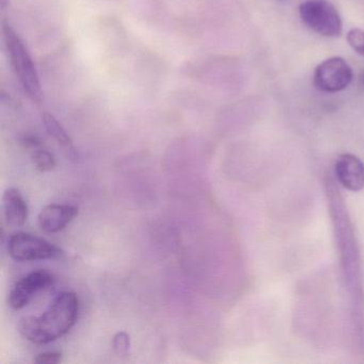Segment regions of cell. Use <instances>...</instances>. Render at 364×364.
<instances>
[{"instance_id": "6da1fadb", "label": "cell", "mask_w": 364, "mask_h": 364, "mask_svg": "<svg viewBox=\"0 0 364 364\" xmlns=\"http://www.w3.org/2000/svg\"><path fill=\"white\" fill-rule=\"evenodd\" d=\"M80 313V299L72 291L59 294L50 308L39 316L21 319L18 329L26 340L48 344L65 336L75 325Z\"/></svg>"}, {"instance_id": "30bf717a", "label": "cell", "mask_w": 364, "mask_h": 364, "mask_svg": "<svg viewBox=\"0 0 364 364\" xmlns=\"http://www.w3.org/2000/svg\"><path fill=\"white\" fill-rule=\"evenodd\" d=\"M43 123L46 131L60 146L61 150L65 153V157L72 161H77L78 153L75 146H74L73 140L71 139L69 134L63 129L59 121L53 114H44Z\"/></svg>"}, {"instance_id": "52a82bcc", "label": "cell", "mask_w": 364, "mask_h": 364, "mask_svg": "<svg viewBox=\"0 0 364 364\" xmlns=\"http://www.w3.org/2000/svg\"><path fill=\"white\" fill-rule=\"evenodd\" d=\"M334 168L336 178L344 188L350 191L364 188V164L359 157L350 153L338 155Z\"/></svg>"}, {"instance_id": "4fadbf2b", "label": "cell", "mask_w": 364, "mask_h": 364, "mask_svg": "<svg viewBox=\"0 0 364 364\" xmlns=\"http://www.w3.org/2000/svg\"><path fill=\"white\" fill-rule=\"evenodd\" d=\"M112 347L118 355H129V349H131L129 334L125 331H120L114 334V338H112Z\"/></svg>"}, {"instance_id": "ba28073f", "label": "cell", "mask_w": 364, "mask_h": 364, "mask_svg": "<svg viewBox=\"0 0 364 364\" xmlns=\"http://www.w3.org/2000/svg\"><path fill=\"white\" fill-rule=\"evenodd\" d=\"M78 215V208L70 204H50L38 216L40 228L48 233H57L68 227Z\"/></svg>"}, {"instance_id": "5b68a950", "label": "cell", "mask_w": 364, "mask_h": 364, "mask_svg": "<svg viewBox=\"0 0 364 364\" xmlns=\"http://www.w3.org/2000/svg\"><path fill=\"white\" fill-rule=\"evenodd\" d=\"M353 80L350 65L342 57H331L319 63L313 74V85L321 92L338 93L345 90Z\"/></svg>"}, {"instance_id": "277c9868", "label": "cell", "mask_w": 364, "mask_h": 364, "mask_svg": "<svg viewBox=\"0 0 364 364\" xmlns=\"http://www.w3.org/2000/svg\"><path fill=\"white\" fill-rule=\"evenodd\" d=\"M8 251L18 262L59 259L65 255L56 245L26 232H16L10 236Z\"/></svg>"}, {"instance_id": "5bb4252c", "label": "cell", "mask_w": 364, "mask_h": 364, "mask_svg": "<svg viewBox=\"0 0 364 364\" xmlns=\"http://www.w3.org/2000/svg\"><path fill=\"white\" fill-rule=\"evenodd\" d=\"M63 353L59 351H46L39 353L33 362L38 364H57L63 361Z\"/></svg>"}, {"instance_id": "7a4b0ae2", "label": "cell", "mask_w": 364, "mask_h": 364, "mask_svg": "<svg viewBox=\"0 0 364 364\" xmlns=\"http://www.w3.org/2000/svg\"><path fill=\"white\" fill-rule=\"evenodd\" d=\"M3 33L10 63L16 77L20 80L27 95L33 102L39 103L43 97V92H42L41 82H40L37 68L33 63V57L28 48L25 46L24 41L21 39L18 33H16L9 24L6 23L4 24Z\"/></svg>"}, {"instance_id": "3957f363", "label": "cell", "mask_w": 364, "mask_h": 364, "mask_svg": "<svg viewBox=\"0 0 364 364\" xmlns=\"http://www.w3.org/2000/svg\"><path fill=\"white\" fill-rule=\"evenodd\" d=\"M299 16L310 31L321 37L336 38L342 35V18L328 0H306L300 5Z\"/></svg>"}, {"instance_id": "8992f818", "label": "cell", "mask_w": 364, "mask_h": 364, "mask_svg": "<svg viewBox=\"0 0 364 364\" xmlns=\"http://www.w3.org/2000/svg\"><path fill=\"white\" fill-rule=\"evenodd\" d=\"M54 276L48 270L39 269L25 276L14 284L10 291L9 304L11 308L20 310L26 306L36 294L53 285Z\"/></svg>"}, {"instance_id": "7c38bea8", "label": "cell", "mask_w": 364, "mask_h": 364, "mask_svg": "<svg viewBox=\"0 0 364 364\" xmlns=\"http://www.w3.org/2000/svg\"><path fill=\"white\" fill-rule=\"evenodd\" d=\"M346 40L353 50L364 58V31L360 28H351L347 33Z\"/></svg>"}, {"instance_id": "8fae6325", "label": "cell", "mask_w": 364, "mask_h": 364, "mask_svg": "<svg viewBox=\"0 0 364 364\" xmlns=\"http://www.w3.org/2000/svg\"><path fill=\"white\" fill-rule=\"evenodd\" d=\"M33 165L39 171H52L56 167V159L52 153L44 149L38 148L33 151L31 154Z\"/></svg>"}, {"instance_id": "9c48e42d", "label": "cell", "mask_w": 364, "mask_h": 364, "mask_svg": "<svg viewBox=\"0 0 364 364\" xmlns=\"http://www.w3.org/2000/svg\"><path fill=\"white\" fill-rule=\"evenodd\" d=\"M4 214L8 225L22 227L28 218V205L18 189L8 188L3 197Z\"/></svg>"}]
</instances>
